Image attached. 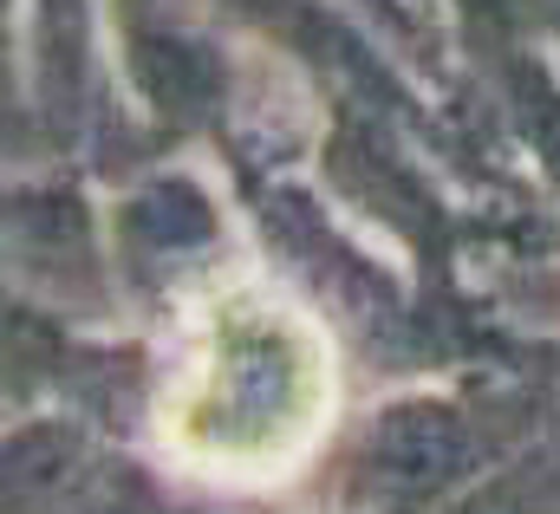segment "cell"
Instances as JSON below:
<instances>
[{
	"mask_svg": "<svg viewBox=\"0 0 560 514\" xmlns=\"http://www.w3.org/2000/svg\"><path fill=\"white\" fill-rule=\"evenodd\" d=\"M332 417V359L319 326L268 287H222L163 397V436L183 463L261 482L287 476Z\"/></svg>",
	"mask_w": 560,
	"mask_h": 514,
	"instance_id": "1",
	"label": "cell"
}]
</instances>
